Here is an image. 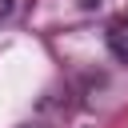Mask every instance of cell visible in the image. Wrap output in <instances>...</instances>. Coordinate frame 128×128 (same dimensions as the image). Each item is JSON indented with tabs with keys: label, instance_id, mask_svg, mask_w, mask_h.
I'll use <instances>...</instances> for the list:
<instances>
[{
	"label": "cell",
	"instance_id": "1",
	"mask_svg": "<svg viewBox=\"0 0 128 128\" xmlns=\"http://www.w3.org/2000/svg\"><path fill=\"white\" fill-rule=\"evenodd\" d=\"M108 48H112L116 60L128 64V20H116V24L108 28Z\"/></svg>",
	"mask_w": 128,
	"mask_h": 128
},
{
	"label": "cell",
	"instance_id": "2",
	"mask_svg": "<svg viewBox=\"0 0 128 128\" xmlns=\"http://www.w3.org/2000/svg\"><path fill=\"white\" fill-rule=\"evenodd\" d=\"M8 12H12V0H0V20H4Z\"/></svg>",
	"mask_w": 128,
	"mask_h": 128
}]
</instances>
